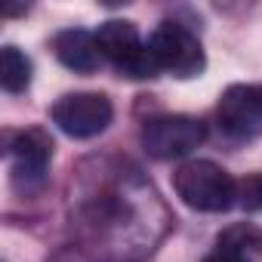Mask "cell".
<instances>
[{"label": "cell", "mask_w": 262, "mask_h": 262, "mask_svg": "<svg viewBox=\"0 0 262 262\" xmlns=\"http://www.w3.org/2000/svg\"><path fill=\"white\" fill-rule=\"evenodd\" d=\"M173 188L185 207L201 213H225L237 198V182L213 161H188L173 173Z\"/></svg>", "instance_id": "1"}, {"label": "cell", "mask_w": 262, "mask_h": 262, "mask_svg": "<svg viewBox=\"0 0 262 262\" xmlns=\"http://www.w3.org/2000/svg\"><path fill=\"white\" fill-rule=\"evenodd\" d=\"M96 43L102 59H108L123 77H133V80H145L158 74V65L151 59L148 43L139 37L133 22H123V19H111L105 25H99L96 31Z\"/></svg>", "instance_id": "2"}, {"label": "cell", "mask_w": 262, "mask_h": 262, "mask_svg": "<svg viewBox=\"0 0 262 262\" xmlns=\"http://www.w3.org/2000/svg\"><path fill=\"white\" fill-rule=\"evenodd\" d=\"M148 50L158 71H167L179 80L198 77L207 65L201 40L179 22H161L148 37Z\"/></svg>", "instance_id": "3"}, {"label": "cell", "mask_w": 262, "mask_h": 262, "mask_svg": "<svg viewBox=\"0 0 262 262\" xmlns=\"http://www.w3.org/2000/svg\"><path fill=\"white\" fill-rule=\"evenodd\" d=\"M139 139L155 161H179L188 158L207 139V129L198 117L188 114H158L145 120Z\"/></svg>", "instance_id": "4"}, {"label": "cell", "mask_w": 262, "mask_h": 262, "mask_svg": "<svg viewBox=\"0 0 262 262\" xmlns=\"http://www.w3.org/2000/svg\"><path fill=\"white\" fill-rule=\"evenodd\" d=\"M114 105L102 93H68L53 105V123L71 139H93L111 123Z\"/></svg>", "instance_id": "5"}, {"label": "cell", "mask_w": 262, "mask_h": 262, "mask_svg": "<svg viewBox=\"0 0 262 262\" xmlns=\"http://www.w3.org/2000/svg\"><path fill=\"white\" fill-rule=\"evenodd\" d=\"M216 120L222 133L247 142L262 133V83H234L219 96Z\"/></svg>", "instance_id": "6"}, {"label": "cell", "mask_w": 262, "mask_h": 262, "mask_svg": "<svg viewBox=\"0 0 262 262\" xmlns=\"http://www.w3.org/2000/svg\"><path fill=\"white\" fill-rule=\"evenodd\" d=\"M10 158H13V182L19 188H34L47 179L53 161V139L43 129H25L13 139Z\"/></svg>", "instance_id": "7"}, {"label": "cell", "mask_w": 262, "mask_h": 262, "mask_svg": "<svg viewBox=\"0 0 262 262\" xmlns=\"http://www.w3.org/2000/svg\"><path fill=\"white\" fill-rule=\"evenodd\" d=\"M53 50H56V59L77 71V74H93L102 62V53H99V43H96V34L83 31V28H68V31H59L56 40H53Z\"/></svg>", "instance_id": "8"}, {"label": "cell", "mask_w": 262, "mask_h": 262, "mask_svg": "<svg viewBox=\"0 0 262 262\" xmlns=\"http://www.w3.org/2000/svg\"><path fill=\"white\" fill-rule=\"evenodd\" d=\"M216 250L237 256L241 262H259L262 259V231L250 222H237L228 225L219 237H216Z\"/></svg>", "instance_id": "9"}, {"label": "cell", "mask_w": 262, "mask_h": 262, "mask_svg": "<svg viewBox=\"0 0 262 262\" xmlns=\"http://www.w3.org/2000/svg\"><path fill=\"white\" fill-rule=\"evenodd\" d=\"M0 83L7 93H22L31 83V59L13 43L0 50Z\"/></svg>", "instance_id": "10"}, {"label": "cell", "mask_w": 262, "mask_h": 262, "mask_svg": "<svg viewBox=\"0 0 262 262\" xmlns=\"http://www.w3.org/2000/svg\"><path fill=\"white\" fill-rule=\"evenodd\" d=\"M237 201L244 210L262 213V173H253V176L237 182Z\"/></svg>", "instance_id": "11"}, {"label": "cell", "mask_w": 262, "mask_h": 262, "mask_svg": "<svg viewBox=\"0 0 262 262\" xmlns=\"http://www.w3.org/2000/svg\"><path fill=\"white\" fill-rule=\"evenodd\" d=\"M204 262H241L237 256H231V253H222V250H213Z\"/></svg>", "instance_id": "12"}]
</instances>
